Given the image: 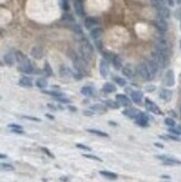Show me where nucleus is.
<instances>
[{
	"label": "nucleus",
	"instance_id": "f257e3e1",
	"mask_svg": "<svg viewBox=\"0 0 181 182\" xmlns=\"http://www.w3.org/2000/svg\"><path fill=\"white\" fill-rule=\"evenodd\" d=\"M152 60L158 65L159 68L161 69V68H163L164 66H166V62H168V55H166V54L161 53V52L155 49L154 52H153V54H152Z\"/></svg>",
	"mask_w": 181,
	"mask_h": 182
},
{
	"label": "nucleus",
	"instance_id": "f03ea898",
	"mask_svg": "<svg viewBox=\"0 0 181 182\" xmlns=\"http://www.w3.org/2000/svg\"><path fill=\"white\" fill-rule=\"evenodd\" d=\"M79 52H81V55H82L83 59L88 62L90 59L92 54H93V48L87 43V40H83V43L81 44V47H79Z\"/></svg>",
	"mask_w": 181,
	"mask_h": 182
},
{
	"label": "nucleus",
	"instance_id": "7ed1b4c3",
	"mask_svg": "<svg viewBox=\"0 0 181 182\" xmlns=\"http://www.w3.org/2000/svg\"><path fill=\"white\" fill-rule=\"evenodd\" d=\"M137 73H139V75H140V76L142 77V79H144V81H148V79H150L152 76V74H151V72H150L146 63H142V64H140L137 66Z\"/></svg>",
	"mask_w": 181,
	"mask_h": 182
},
{
	"label": "nucleus",
	"instance_id": "20e7f679",
	"mask_svg": "<svg viewBox=\"0 0 181 182\" xmlns=\"http://www.w3.org/2000/svg\"><path fill=\"white\" fill-rule=\"evenodd\" d=\"M145 107L148 111L153 113V114H158V115L162 114V112H161V110L158 107V105H157L155 103H153L152 101H150L149 98H146L145 100Z\"/></svg>",
	"mask_w": 181,
	"mask_h": 182
},
{
	"label": "nucleus",
	"instance_id": "39448f33",
	"mask_svg": "<svg viewBox=\"0 0 181 182\" xmlns=\"http://www.w3.org/2000/svg\"><path fill=\"white\" fill-rule=\"evenodd\" d=\"M157 158L163 162V164H166V165H177V164H180L181 165V161H179V160H175V159L171 158V156L157 155Z\"/></svg>",
	"mask_w": 181,
	"mask_h": 182
},
{
	"label": "nucleus",
	"instance_id": "423d86ee",
	"mask_svg": "<svg viewBox=\"0 0 181 182\" xmlns=\"http://www.w3.org/2000/svg\"><path fill=\"white\" fill-rule=\"evenodd\" d=\"M155 49L161 52V53L166 54V55H168V53H169L168 43H166V40H163V39H159V40L157 41V44H155Z\"/></svg>",
	"mask_w": 181,
	"mask_h": 182
},
{
	"label": "nucleus",
	"instance_id": "0eeeda50",
	"mask_svg": "<svg viewBox=\"0 0 181 182\" xmlns=\"http://www.w3.org/2000/svg\"><path fill=\"white\" fill-rule=\"evenodd\" d=\"M135 123H137V125H140V126L145 127V126H148V125H149V118H148V116H146L144 113H142V112H141L140 115H139V116L135 118Z\"/></svg>",
	"mask_w": 181,
	"mask_h": 182
},
{
	"label": "nucleus",
	"instance_id": "6e6552de",
	"mask_svg": "<svg viewBox=\"0 0 181 182\" xmlns=\"http://www.w3.org/2000/svg\"><path fill=\"white\" fill-rule=\"evenodd\" d=\"M175 73H173L172 69H169V71L166 72V76H164V84L166 86H173L175 85Z\"/></svg>",
	"mask_w": 181,
	"mask_h": 182
},
{
	"label": "nucleus",
	"instance_id": "1a4fd4ad",
	"mask_svg": "<svg viewBox=\"0 0 181 182\" xmlns=\"http://www.w3.org/2000/svg\"><path fill=\"white\" fill-rule=\"evenodd\" d=\"M154 26L157 27V29L160 30V31H162V32L166 31V29H168L166 21L164 20V18H162V17L158 18V19H155V20H154Z\"/></svg>",
	"mask_w": 181,
	"mask_h": 182
},
{
	"label": "nucleus",
	"instance_id": "9d476101",
	"mask_svg": "<svg viewBox=\"0 0 181 182\" xmlns=\"http://www.w3.org/2000/svg\"><path fill=\"white\" fill-rule=\"evenodd\" d=\"M141 112L137 109H133V107H128V109L124 110L123 111V114L125 115L126 118H137L139 115H140Z\"/></svg>",
	"mask_w": 181,
	"mask_h": 182
},
{
	"label": "nucleus",
	"instance_id": "9b49d317",
	"mask_svg": "<svg viewBox=\"0 0 181 182\" xmlns=\"http://www.w3.org/2000/svg\"><path fill=\"white\" fill-rule=\"evenodd\" d=\"M59 75L64 79H70V77H73V73L69 68H67L66 66H61L59 68Z\"/></svg>",
	"mask_w": 181,
	"mask_h": 182
},
{
	"label": "nucleus",
	"instance_id": "f8f14e48",
	"mask_svg": "<svg viewBox=\"0 0 181 182\" xmlns=\"http://www.w3.org/2000/svg\"><path fill=\"white\" fill-rule=\"evenodd\" d=\"M116 102L122 106H130L131 105V101L128 100L126 95L117 94L116 95Z\"/></svg>",
	"mask_w": 181,
	"mask_h": 182
},
{
	"label": "nucleus",
	"instance_id": "ddd939ff",
	"mask_svg": "<svg viewBox=\"0 0 181 182\" xmlns=\"http://www.w3.org/2000/svg\"><path fill=\"white\" fill-rule=\"evenodd\" d=\"M99 74L102 77H106L108 74V66L105 59H102L99 63Z\"/></svg>",
	"mask_w": 181,
	"mask_h": 182
},
{
	"label": "nucleus",
	"instance_id": "4468645a",
	"mask_svg": "<svg viewBox=\"0 0 181 182\" xmlns=\"http://www.w3.org/2000/svg\"><path fill=\"white\" fill-rule=\"evenodd\" d=\"M97 24H99L97 19H95V18H93V17H87L84 21V25L87 29H93V28H95V26H96Z\"/></svg>",
	"mask_w": 181,
	"mask_h": 182
},
{
	"label": "nucleus",
	"instance_id": "2eb2a0df",
	"mask_svg": "<svg viewBox=\"0 0 181 182\" xmlns=\"http://www.w3.org/2000/svg\"><path fill=\"white\" fill-rule=\"evenodd\" d=\"M3 60H5V63H6L8 66H12L16 60V55L14 53H11V52H10V53H7L6 55L3 56Z\"/></svg>",
	"mask_w": 181,
	"mask_h": 182
},
{
	"label": "nucleus",
	"instance_id": "dca6fc26",
	"mask_svg": "<svg viewBox=\"0 0 181 182\" xmlns=\"http://www.w3.org/2000/svg\"><path fill=\"white\" fill-rule=\"evenodd\" d=\"M74 8H75V12L77 14V16L83 17L84 16V7H83L82 2L79 0H75L74 2Z\"/></svg>",
	"mask_w": 181,
	"mask_h": 182
},
{
	"label": "nucleus",
	"instance_id": "f3484780",
	"mask_svg": "<svg viewBox=\"0 0 181 182\" xmlns=\"http://www.w3.org/2000/svg\"><path fill=\"white\" fill-rule=\"evenodd\" d=\"M122 73L124 76L126 77H133L134 76V68L132 67L131 65H126V66H124V67H122Z\"/></svg>",
	"mask_w": 181,
	"mask_h": 182
},
{
	"label": "nucleus",
	"instance_id": "a211bd4d",
	"mask_svg": "<svg viewBox=\"0 0 181 182\" xmlns=\"http://www.w3.org/2000/svg\"><path fill=\"white\" fill-rule=\"evenodd\" d=\"M32 57H34V58H36V59L43 58V56H44V52H43V48L38 47V46L34 47L32 49Z\"/></svg>",
	"mask_w": 181,
	"mask_h": 182
},
{
	"label": "nucleus",
	"instance_id": "6ab92c4d",
	"mask_svg": "<svg viewBox=\"0 0 181 182\" xmlns=\"http://www.w3.org/2000/svg\"><path fill=\"white\" fill-rule=\"evenodd\" d=\"M160 98H162L163 101H170L172 98V92L170 89H166V88H163L160 91Z\"/></svg>",
	"mask_w": 181,
	"mask_h": 182
},
{
	"label": "nucleus",
	"instance_id": "aec40b11",
	"mask_svg": "<svg viewBox=\"0 0 181 182\" xmlns=\"http://www.w3.org/2000/svg\"><path fill=\"white\" fill-rule=\"evenodd\" d=\"M142 97H143V95H142V93H141L140 91L131 92V98H132V101H133L134 103H141Z\"/></svg>",
	"mask_w": 181,
	"mask_h": 182
},
{
	"label": "nucleus",
	"instance_id": "412c9836",
	"mask_svg": "<svg viewBox=\"0 0 181 182\" xmlns=\"http://www.w3.org/2000/svg\"><path fill=\"white\" fill-rule=\"evenodd\" d=\"M99 174L102 176H104L105 179L107 180H116L117 179V174L113 173V172H110V171H99Z\"/></svg>",
	"mask_w": 181,
	"mask_h": 182
},
{
	"label": "nucleus",
	"instance_id": "4be33fe9",
	"mask_svg": "<svg viewBox=\"0 0 181 182\" xmlns=\"http://www.w3.org/2000/svg\"><path fill=\"white\" fill-rule=\"evenodd\" d=\"M146 65H148V67H149V69H150V72H151L152 75H154V74H157V73H158L159 69H160L158 65L155 64V63L153 62L152 59H150L149 62L146 63Z\"/></svg>",
	"mask_w": 181,
	"mask_h": 182
},
{
	"label": "nucleus",
	"instance_id": "5701e85b",
	"mask_svg": "<svg viewBox=\"0 0 181 182\" xmlns=\"http://www.w3.org/2000/svg\"><path fill=\"white\" fill-rule=\"evenodd\" d=\"M102 29L97 27V28H93V29L90 30V37L94 39V40H99V38L102 36Z\"/></svg>",
	"mask_w": 181,
	"mask_h": 182
},
{
	"label": "nucleus",
	"instance_id": "b1692460",
	"mask_svg": "<svg viewBox=\"0 0 181 182\" xmlns=\"http://www.w3.org/2000/svg\"><path fill=\"white\" fill-rule=\"evenodd\" d=\"M19 85L25 86V87H32V81L27 76H23L19 79Z\"/></svg>",
	"mask_w": 181,
	"mask_h": 182
},
{
	"label": "nucleus",
	"instance_id": "393cba45",
	"mask_svg": "<svg viewBox=\"0 0 181 182\" xmlns=\"http://www.w3.org/2000/svg\"><path fill=\"white\" fill-rule=\"evenodd\" d=\"M159 15H160V17L162 18H169L170 17V10L169 8H166V7L164 6H160L159 7Z\"/></svg>",
	"mask_w": 181,
	"mask_h": 182
},
{
	"label": "nucleus",
	"instance_id": "a878e982",
	"mask_svg": "<svg viewBox=\"0 0 181 182\" xmlns=\"http://www.w3.org/2000/svg\"><path fill=\"white\" fill-rule=\"evenodd\" d=\"M82 94L85 95V96H92L94 94V88L90 87V86H84V87L81 89Z\"/></svg>",
	"mask_w": 181,
	"mask_h": 182
},
{
	"label": "nucleus",
	"instance_id": "bb28decb",
	"mask_svg": "<svg viewBox=\"0 0 181 182\" xmlns=\"http://www.w3.org/2000/svg\"><path fill=\"white\" fill-rule=\"evenodd\" d=\"M103 91L106 92V93H114L116 91V87L113 84H111V83H105L104 86H103Z\"/></svg>",
	"mask_w": 181,
	"mask_h": 182
},
{
	"label": "nucleus",
	"instance_id": "cd10ccee",
	"mask_svg": "<svg viewBox=\"0 0 181 182\" xmlns=\"http://www.w3.org/2000/svg\"><path fill=\"white\" fill-rule=\"evenodd\" d=\"M87 132L92 133V134H95L97 136H102V138H108V134L105 132H102L99 130H94V129H87Z\"/></svg>",
	"mask_w": 181,
	"mask_h": 182
},
{
	"label": "nucleus",
	"instance_id": "c85d7f7f",
	"mask_svg": "<svg viewBox=\"0 0 181 182\" xmlns=\"http://www.w3.org/2000/svg\"><path fill=\"white\" fill-rule=\"evenodd\" d=\"M36 86L38 88H46L48 86V83H47V79L46 78H38L36 81Z\"/></svg>",
	"mask_w": 181,
	"mask_h": 182
},
{
	"label": "nucleus",
	"instance_id": "c756f323",
	"mask_svg": "<svg viewBox=\"0 0 181 182\" xmlns=\"http://www.w3.org/2000/svg\"><path fill=\"white\" fill-rule=\"evenodd\" d=\"M112 64L115 66V67L117 68V69H120L121 67H122V62H121V59L119 56L114 55V58H113V62H112Z\"/></svg>",
	"mask_w": 181,
	"mask_h": 182
},
{
	"label": "nucleus",
	"instance_id": "7c9ffc66",
	"mask_svg": "<svg viewBox=\"0 0 181 182\" xmlns=\"http://www.w3.org/2000/svg\"><path fill=\"white\" fill-rule=\"evenodd\" d=\"M44 93H45V94L52 95V96L56 97V98L65 96V94H63V93H59V92H54V91H44Z\"/></svg>",
	"mask_w": 181,
	"mask_h": 182
},
{
	"label": "nucleus",
	"instance_id": "2f4dec72",
	"mask_svg": "<svg viewBox=\"0 0 181 182\" xmlns=\"http://www.w3.org/2000/svg\"><path fill=\"white\" fill-rule=\"evenodd\" d=\"M92 110L99 111V112H105L106 107H105V105H103V104H95V105L92 106Z\"/></svg>",
	"mask_w": 181,
	"mask_h": 182
},
{
	"label": "nucleus",
	"instance_id": "473e14b6",
	"mask_svg": "<svg viewBox=\"0 0 181 182\" xmlns=\"http://www.w3.org/2000/svg\"><path fill=\"white\" fill-rule=\"evenodd\" d=\"M44 72L46 73L47 76H52V75H53V69H52V67H50V65L48 64V63H46V64H45Z\"/></svg>",
	"mask_w": 181,
	"mask_h": 182
},
{
	"label": "nucleus",
	"instance_id": "72a5a7b5",
	"mask_svg": "<svg viewBox=\"0 0 181 182\" xmlns=\"http://www.w3.org/2000/svg\"><path fill=\"white\" fill-rule=\"evenodd\" d=\"M105 105L108 106V107H111V109L116 110V109H119V106H120V104H119V103H115V102H113V101H106V102H105Z\"/></svg>",
	"mask_w": 181,
	"mask_h": 182
},
{
	"label": "nucleus",
	"instance_id": "f704fd0d",
	"mask_svg": "<svg viewBox=\"0 0 181 182\" xmlns=\"http://www.w3.org/2000/svg\"><path fill=\"white\" fill-rule=\"evenodd\" d=\"M1 169L5 171H14L15 168L12 167L11 164H8V163H1Z\"/></svg>",
	"mask_w": 181,
	"mask_h": 182
},
{
	"label": "nucleus",
	"instance_id": "c9c22d12",
	"mask_svg": "<svg viewBox=\"0 0 181 182\" xmlns=\"http://www.w3.org/2000/svg\"><path fill=\"white\" fill-rule=\"evenodd\" d=\"M114 81H115L116 84H119L120 86H125L126 85V81L124 78H122V77H115Z\"/></svg>",
	"mask_w": 181,
	"mask_h": 182
},
{
	"label": "nucleus",
	"instance_id": "e433bc0d",
	"mask_svg": "<svg viewBox=\"0 0 181 182\" xmlns=\"http://www.w3.org/2000/svg\"><path fill=\"white\" fill-rule=\"evenodd\" d=\"M164 123H166V125H168L169 127L175 126V122L172 120V118H166V120H164Z\"/></svg>",
	"mask_w": 181,
	"mask_h": 182
},
{
	"label": "nucleus",
	"instance_id": "4c0bfd02",
	"mask_svg": "<svg viewBox=\"0 0 181 182\" xmlns=\"http://www.w3.org/2000/svg\"><path fill=\"white\" fill-rule=\"evenodd\" d=\"M83 156L84 158H86V159H90V160H95V161H99V162H101L102 160L99 158V156H96V155H90V154H83Z\"/></svg>",
	"mask_w": 181,
	"mask_h": 182
},
{
	"label": "nucleus",
	"instance_id": "58836bf2",
	"mask_svg": "<svg viewBox=\"0 0 181 182\" xmlns=\"http://www.w3.org/2000/svg\"><path fill=\"white\" fill-rule=\"evenodd\" d=\"M61 8L64 9V10H68L69 9L67 0H61Z\"/></svg>",
	"mask_w": 181,
	"mask_h": 182
},
{
	"label": "nucleus",
	"instance_id": "ea45409f",
	"mask_svg": "<svg viewBox=\"0 0 181 182\" xmlns=\"http://www.w3.org/2000/svg\"><path fill=\"white\" fill-rule=\"evenodd\" d=\"M76 147H78V149H82V150H84V151H90V150H92L90 147H86V145H84V144H81V143L76 144Z\"/></svg>",
	"mask_w": 181,
	"mask_h": 182
},
{
	"label": "nucleus",
	"instance_id": "a19ab883",
	"mask_svg": "<svg viewBox=\"0 0 181 182\" xmlns=\"http://www.w3.org/2000/svg\"><path fill=\"white\" fill-rule=\"evenodd\" d=\"M169 132H170V133H172V134H175V135H177V136L181 134V131H180V130L173 129V127H170V129H169Z\"/></svg>",
	"mask_w": 181,
	"mask_h": 182
},
{
	"label": "nucleus",
	"instance_id": "79ce46f5",
	"mask_svg": "<svg viewBox=\"0 0 181 182\" xmlns=\"http://www.w3.org/2000/svg\"><path fill=\"white\" fill-rule=\"evenodd\" d=\"M41 151H43V152H45V153H46L47 155H48V156H50V158H52V159H54V158H55V156H54V154H53V153L50 152V151L48 150V149H46V147H41Z\"/></svg>",
	"mask_w": 181,
	"mask_h": 182
},
{
	"label": "nucleus",
	"instance_id": "37998d69",
	"mask_svg": "<svg viewBox=\"0 0 181 182\" xmlns=\"http://www.w3.org/2000/svg\"><path fill=\"white\" fill-rule=\"evenodd\" d=\"M9 129H19V130H23V127L20 125H18V124H9L8 125Z\"/></svg>",
	"mask_w": 181,
	"mask_h": 182
},
{
	"label": "nucleus",
	"instance_id": "c03bdc74",
	"mask_svg": "<svg viewBox=\"0 0 181 182\" xmlns=\"http://www.w3.org/2000/svg\"><path fill=\"white\" fill-rule=\"evenodd\" d=\"M10 130H11L12 133H17V134H23V130H19V129H10Z\"/></svg>",
	"mask_w": 181,
	"mask_h": 182
},
{
	"label": "nucleus",
	"instance_id": "a18cd8bd",
	"mask_svg": "<svg viewBox=\"0 0 181 182\" xmlns=\"http://www.w3.org/2000/svg\"><path fill=\"white\" fill-rule=\"evenodd\" d=\"M74 31L75 32H77V34H82V29H81V27L78 26V25H77V26H74Z\"/></svg>",
	"mask_w": 181,
	"mask_h": 182
},
{
	"label": "nucleus",
	"instance_id": "49530a36",
	"mask_svg": "<svg viewBox=\"0 0 181 182\" xmlns=\"http://www.w3.org/2000/svg\"><path fill=\"white\" fill-rule=\"evenodd\" d=\"M23 118H27V120H32V121H36V122H39V118H32V116H23Z\"/></svg>",
	"mask_w": 181,
	"mask_h": 182
},
{
	"label": "nucleus",
	"instance_id": "de8ad7c7",
	"mask_svg": "<svg viewBox=\"0 0 181 182\" xmlns=\"http://www.w3.org/2000/svg\"><path fill=\"white\" fill-rule=\"evenodd\" d=\"M64 19H69V21H74V18L72 17V16H70L69 14H68V15L66 14V15L64 16Z\"/></svg>",
	"mask_w": 181,
	"mask_h": 182
},
{
	"label": "nucleus",
	"instance_id": "09e8293b",
	"mask_svg": "<svg viewBox=\"0 0 181 182\" xmlns=\"http://www.w3.org/2000/svg\"><path fill=\"white\" fill-rule=\"evenodd\" d=\"M154 145H155V147H161V149L163 147V145H162V144H160V143H154Z\"/></svg>",
	"mask_w": 181,
	"mask_h": 182
},
{
	"label": "nucleus",
	"instance_id": "8fccbe9b",
	"mask_svg": "<svg viewBox=\"0 0 181 182\" xmlns=\"http://www.w3.org/2000/svg\"><path fill=\"white\" fill-rule=\"evenodd\" d=\"M46 116H47V118H50V120H54V116H53V115H50V114H46Z\"/></svg>",
	"mask_w": 181,
	"mask_h": 182
},
{
	"label": "nucleus",
	"instance_id": "3c124183",
	"mask_svg": "<svg viewBox=\"0 0 181 182\" xmlns=\"http://www.w3.org/2000/svg\"><path fill=\"white\" fill-rule=\"evenodd\" d=\"M168 3H169L170 6H173V0H168Z\"/></svg>",
	"mask_w": 181,
	"mask_h": 182
},
{
	"label": "nucleus",
	"instance_id": "603ef678",
	"mask_svg": "<svg viewBox=\"0 0 181 182\" xmlns=\"http://www.w3.org/2000/svg\"><path fill=\"white\" fill-rule=\"evenodd\" d=\"M61 180H63V181H68L67 178H61Z\"/></svg>",
	"mask_w": 181,
	"mask_h": 182
},
{
	"label": "nucleus",
	"instance_id": "864d4df0",
	"mask_svg": "<svg viewBox=\"0 0 181 182\" xmlns=\"http://www.w3.org/2000/svg\"><path fill=\"white\" fill-rule=\"evenodd\" d=\"M7 155H5V154H1V159H6Z\"/></svg>",
	"mask_w": 181,
	"mask_h": 182
},
{
	"label": "nucleus",
	"instance_id": "5fc2aeb1",
	"mask_svg": "<svg viewBox=\"0 0 181 182\" xmlns=\"http://www.w3.org/2000/svg\"><path fill=\"white\" fill-rule=\"evenodd\" d=\"M162 178H164V179H169V176H162Z\"/></svg>",
	"mask_w": 181,
	"mask_h": 182
},
{
	"label": "nucleus",
	"instance_id": "6e6d98bb",
	"mask_svg": "<svg viewBox=\"0 0 181 182\" xmlns=\"http://www.w3.org/2000/svg\"><path fill=\"white\" fill-rule=\"evenodd\" d=\"M179 130H180V131H181V125H180V126H179Z\"/></svg>",
	"mask_w": 181,
	"mask_h": 182
},
{
	"label": "nucleus",
	"instance_id": "4d7b16f0",
	"mask_svg": "<svg viewBox=\"0 0 181 182\" xmlns=\"http://www.w3.org/2000/svg\"><path fill=\"white\" fill-rule=\"evenodd\" d=\"M180 47H181V41H180Z\"/></svg>",
	"mask_w": 181,
	"mask_h": 182
},
{
	"label": "nucleus",
	"instance_id": "13d9d810",
	"mask_svg": "<svg viewBox=\"0 0 181 182\" xmlns=\"http://www.w3.org/2000/svg\"><path fill=\"white\" fill-rule=\"evenodd\" d=\"M180 113H181V109H180Z\"/></svg>",
	"mask_w": 181,
	"mask_h": 182
}]
</instances>
